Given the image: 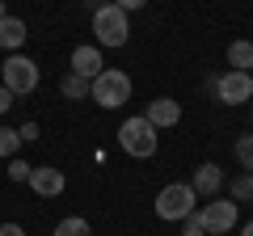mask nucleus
<instances>
[{"label":"nucleus","instance_id":"nucleus-23","mask_svg":"<svg viewBox=\"0 0 253 236\" xmlns=\"http://www.w3.org/2000/svg\"><path fill=\"white\" fill-rule=\"evenodd\" d=\"M0 236H26V228L21 224H0Z\"/></svg>","mask_w":253,"mask_h":236},{"label":"nucleus","instance_id":"nucleus-1","mask_svg":"<svg viewBox=\"0 0 253 236\" xmlns=\"http://www.w3.org/2000/svg\"><path fill=\"white\" fill-rule=\"evenodd\" d=\"M118 148H123L126 156H135V160H148V156H156V148H161V131H156L144 114L123 118V127H118Z\"/></svg>","mask_w":253,"mask_h":236},{"label":"nucleus","instance_id":"nucleus-27","mask_svg":"<svg viewBox=\"0 0 253 236\" xmlns=\"http://www.w3.org/2000/svg\"><path fill=\"white\" fill-rule=\"evenodd\" d=\"M0 17H9V4H4V0H0Z\"/></svg>","mask_w":253,"mask_h":236},{"label":"nucleus","instance_id":"nucleus-11","mask_svg":"<svg viewBox=\"0 0 253 236\" xmlns=\"http://www.w3.org/2000/svg\"><path fill=\"white\" fill-rule=\"evenodd\" d=\"M68 64H72V72H76V76H84V80H93V76H101V68H106V59H101V46L93 42V46H76Z\"/></svg>","mask_w":253,"mask_h":236},{"label":"nucleus","instance_id":"nucleus-10","mask_svg":"<svg viewBox=\"0 0 253 236\" xmlns=\"http://www.w3.org/2000/svg\"><path fill=\"white\" fill-rule=\"evenodd\" d=\"M144 118L152 122L156 131H169V127H177V122H181V101H173V97H152V101H148V110H144Z\"/></svg>","mask_w":253,"mask_h":236},{"label":"nucleus","instance_id":"nucleus-6","mask_svg":"<svg viewBox=\"0 0 253 236\" xmlns=\"http://www.w3.org/2000/svg\"><path fill=\"white\" fill-rule=\"evenodd\" d=\"M38 64L30 59V55H4V68H0V84L13 93V97H30V93L38 89Z\"/></svg>","mask_w":253,"mask_h":236},{"label":"nucleus","instance_id":"nucleus-3","mask_svg":"<svg viewBox=\"0 0 253 236\" xmlns=\"http://www.w3.org/2000/svg\"><path fill=\"white\" fill-rule=\"evenodd\" d=\"M156 219H165V224H177V219H190L194 215V207H199V194H194V186L190 182H169L161 194H156Z\"/></svg>","mask_w":253,"mask_h":236},{"label":"nucleus","instance_id":"nucleus-18","mask_svg":"<svg viewBox=\"0 0 253 236\" xmlns=\"http://www.w3.org/2000/svg\"><path fill=\"white\" fill-rule=\"evenodd\" d=\"M17 148H21V135L13 127H0V160H13Z\"/></svg>","mask_w":253,"mask_h":236},{"label":"nucleus","instance_id":"nucleus-28","mask_svg":"<svg viewBox=\"0 0 253 236\" xmlns=\"http://www.w3.org/2000/svg\"><path fill=\"white\" fill-rule=\"evenodd\" d=\"M101 4H114V0H101Z\"/></svg>","mask_w":253,"mask_h":236},{"label":"nucleus","instance_id":"nucleus-14","mask_svg":"<svg viewBox=\"0 0 253 236\" xmlns=\"http://www.w3.org/2000/svg\"><path fill=\"white\" fill-rule=\"evenodd\" d=\"M89 84H93V80H84V76L68 72V76L59 80V93H63L68 101H84V97H89Z\"/></svg>","mask_w":253,"mask_h":236},{"label":"nucleus","instance_id":"nucleus-29","mask_svg":"<svg viewBox=\"0 0 253 236\" xmlns=\"http://www.w3.org/2000/svg\"><path fill=\"white\" fill-rule=\"evenodd\" d=\"M249 76H253V72H249Z\"/></svg>","mask_w":253,"mask_h":236},{"label":"nucleus","instance_id":"nucleus-2","mask_svg":"<svg viewBox=\"0 0 253 236\" xmlns=\"http://www.w3.org/2000/svg\"><path fill=\"white\" fill-rule=\"evenodd\" d=\"M190 219H194L207 236H228L236 224H241V207H236L232 198H207V202L194 207V215H190Z\"/></svg>","mask_w":253,"mask_h":236},{"label":"nucleus","instance_id":"nucleus-15","mask_svg":"<svg viewBox=\"0 0 253 236\" xmlns=\"http://www.w3.org/2000/svg\"><path fill=\"white\" fill-rule=\"evenodd\" d=\"M224 190H228V198H232V202L253 198V173H236L232 182H224Z\"/></svg>","mask_w":253,"mask_h":236},{"label":"nucleus","instance_id":"nucleus-13","mask_svg":"<svg viewBox=\"0 0 253 236\" xmlns=\"http://www.w3.org/2000/svg\"><path fill=\"white\" fill-rule=\"evenodd\" d=\"M228 68H232V72H253V42L249 38L228 42Z\"/></svg>","mask_w":253,"mask_h":236},{"label":"nucleus","instance_id":"nucleus-8","mask_svg":"<svg viewBox=\"0 0 253 236\" xmlns=\"http://www.w3.org/2000/svg\"><path fill=\"white\" fill-rule=\"evenodd\" d=\"M26 186L38 194V198H59L63 186H68V177H63V169H55V164H34Z\"/></svg>","mask_w":253,"mask_h":236},{"label":"nucleus","instance_id":"nucleus-20","mask_svg":"<svg viewBox=\"0 0 253 236\" xmlns=\"http://www.w3.org/2000/svg\"><path fill=\"white\" fill-rule=\"evenodd\" d=\"M114 4H118V9L126 13V17H131V13H139V9H144L148 0H114Z\"/></svg>","mask_w":253,"mask_h":236},{"label":"nucleus","instance_id":"nucleus-16","mask_svg":"<svg viewBox=\"0 0 253 236\" xmlns=\"http://www.w3.org/2000/svg\"><path fill=\"white\" fill-rule=\"evenodd\" d=\"M51 236H93V228H89V219H84V215H68V219L55 224Z\"/></svg>","mask_w":253,"mask_h":236},{"label":"nucleus","instance_id":"nucleus-24","mask_svg":"<svg viewBox=\"0 0 253 236\" xmlns=\"http://www.w3.org/2000/svg\"><path fill=\"white\" fill-rule=\"evenodd\" d=\"M9 106H13V93L0 84V114H9Z\"/></svg>","mask_w":253,"mask_h":236},{"label":"nucleus","instance_id":"nucleus-22","mask_svg":"<svg viewBox=\"0 0 253 236\" xmlns=\"http://www.w3.org/2000/svg\"><path fill=\"white\" fill-rule=\"evenodd\" d=\"M181 224H186V228H181V236H207L199 224H194V219H181Z\"/></svg>","mask_w":253,"mask_h":236},{"label":"nucleus","instance_id":"nucleus-9","mask_svg":"<svg viewBox=\"0 0 253 236\" xmlns=\"http://www.w3.org/2000/svg\"><path fill=\"white\" fill-rule=\"evenodd\" d=\"M224 169H219L215 160H207V164H199L194 169V177H190V186H194V194H199V202L203 198H219V190H224Z\"/></svg>","mask_w":253,"mask_h":236},{"label":"nucleus","instance_id":"nucleus-12","mask_svg":"<svg viewBox=\"0 0 253 236\" xmlns=\"http://www.w3.org/2000/svg\"><path fill=\"white\" fill-rule=\"evenodd\" d=\"M26 38H30V26L21 17H0V46H4V55H17L21 46H26Z\"/></svg>","mask_w":253,"mask_h":236},{"label":"nucleus","instance_id":"nucleus-25","mask_svg":"<svg viewBox=\"0 0 253 236\" xmlns=\"http://www.w3.org/2000/svg\"><path fill=\"white\" fill-rule=\"evenodd\" d=\"M81 9H89V17H93V13L101 9V0H81Z\"/></svg>","mask_w":253,"mask_h":236},{"label":"nucleus","instance_id":"nucleus-17","mask_svg":"<svg viewBox=\"0 0 253 236\" xmlns=\"http://www.w3.org/2000/svg\"><path fill=\"white\" fill-rule=\"evenodd\" d=\"M236 164H241V173H253V131H245V135H236Z\"/></svg>","mask_w":253,"mask_h":236},{"label":"nucleus","instance_id":"nucleus-7","mask_svg":"<svg viewBox=\"0 0 253 236\" xmlns=\"http://www.w3.org/2000/svg\"><path fill=\"white\" fill-rule=\"evenodd\" d=\"M215 97H219V106H245V101L253 97V76L249 72H219L215 76Z\"/></svg>","mask_w":253,"mask_h":236},{"label":"nucleus","instance_id":"nucleus-5","mask_svg":"<svg viewBox=\"0 0 253 236\" xmlns=\"http://www.w3.org/2000/svg\"><path fill=\"white\" fill-rule=\"evenodd\" d=\"M93 38H97V46H110V51L126 46V38H131V17H126L118 4H101V9L93 13Z\"/></svg>","mask_w":253,"mask_h":236},{"label":"nucleus","instance_id":"nucleus-4","mask_svg":"<svg viewBox=\"0 0 253 236\" xmlns=\"http://www.w3.org/2000/svg\"><path fill=\"white\" fill-rule=\"evenodd\" d=\"M89 101H97L101 110H123L131 101V76L118 68H101V76H93L89 84Z\"/></svg>","mask_w":253,"mask_h":236},{"label":"nucleus","instance_id":"nucleus-21","mask_svg":"<svg viewBox=\"0 0 253 236\" xmlns=\"http://www.w3.org/2000/svg\"><path fill=\"white\" fill-rule=\"evenodd\" d=\"M17 135H21V144H26V139H38V122H21Z\"/></svg>","mask_w":253,"mask_h":236},{"label":"nucleus","instance_id":"nucleus-26","mask_svg":"<svg viewBox=\"0 0 253 236\" xmlns=\"http://www.w3.org/2000/svg\"><path fill=\"white\" fill-rule=\"evenodd\" d=\"M241 236H253V219H249V224H245V228H241Z\"/></svg>","mask_w":253,"mask_h":236},{"label":"nucleus","instance_id":"nucleus-19","mask_svg":"<svg viewBox=\"0 0 253 236\" xmlns=\"http://www.w3.org/2000/svg\"><path fill=\"white\" fill-rule=\"evenodd\" d=\"M30 169H34V164H26L21 156H13L9 160V182H30Z\"/></svg>","mask_w":253,"mask_h":236}]
</instances>
